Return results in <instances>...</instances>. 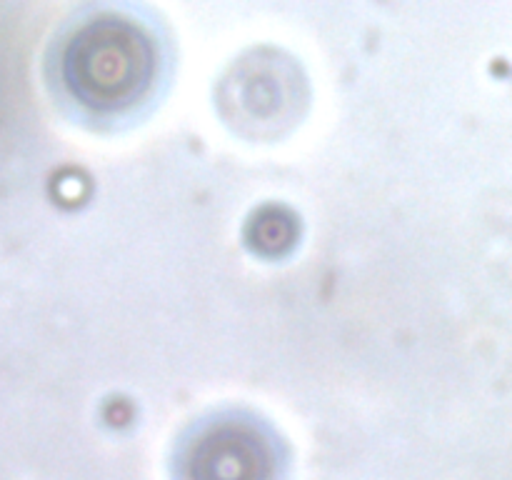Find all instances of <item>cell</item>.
Listing matches in <instances>:
<instances>
[{"instance_id": "cell-1", "label": "cell", "mask_w": 512, "mask_h": 480, "mask_svg": "<svg viewBox=\"0 0 512 480\" xmlns=\"http://www.w3.org/2000/svg\"><path fill=\"white\" fill-rule=\"evenodd\" d=\"M70 95L100 113L138 103L155 75V45L138 23L103 15L80 25L63 50Z\"/></svg>"}, {"instance_id": "cell-2", "label": "cell", "mask_w": 512, "mask_h": 480, "mask_svg": "<svg viewBox=\"0 0 512 480\" xmlns=\"http://www.w3.org/2000/svg\"><path fill=\"white\" fill-rule=\"evenodd\" d=\"M300 103V78H295L288 60H278L275 55L240 60L220 90V105L228 118L238 125H248L253 133L293 120Z\"/></svg>"}, {"instance_id": "cell-3", "label": "cell", "mask_w": 512, "mask_h": 480, "mask_svg": "<svg viewBox=\"0 0 512 480\" xmlns=\"http://www.w3.org/2000/svg\"><path fill=\"white\" fill-rule=\"evenodd\" d=\"M273 468V443L248 420L213 423L190 445V480H270Z\"/></svg>"}, {"instance_id": "cell-4", "label": "cell", "mask_w": 512, "mask_h": 480, "mask_svg": "<svg viewBox=\"0 0 512 480\" xmlns=\"http://www.w3.org/2000/svg\"><path fill=\"white\" fill-rule=\"evenodd\" d=\"M258 225V235H255V243L268 245L270 250L275 245H283L290 240V218H278V215H268L263 220H255Z\"/></svg>"}]
</instances>
